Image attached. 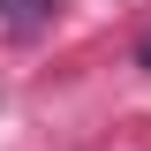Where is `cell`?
<instances>
[{
    "instance_id": "cell-1",
    "label": "cell",
    "mask_w": 151,
    "mask_h": 151,
    "mask_svg": "<svg viewBox=\"0 0 151 151\" xmlns=\"http://www.w3.org/2000/svg\"><path fill=\"white\" fill-rule=\"evenodd\" d=\"M0 15H53V0H0Z\"/></svg>"
},
{
    "instance_id": "cell-2",
    "label": "cell",
    "mask_w": 151,
    "mask_h": 151,
    "mask_svg": "<svg viewBox=\"0 0 151 151\" xmlns=\"http://www.w3.org/2000/svg\"><path fill=\"white\" fill-rule=\"evenodd\" d=\"M136 60H144V68H151V38H144V53H136Z\"/></svg>"
}]
</instances>
